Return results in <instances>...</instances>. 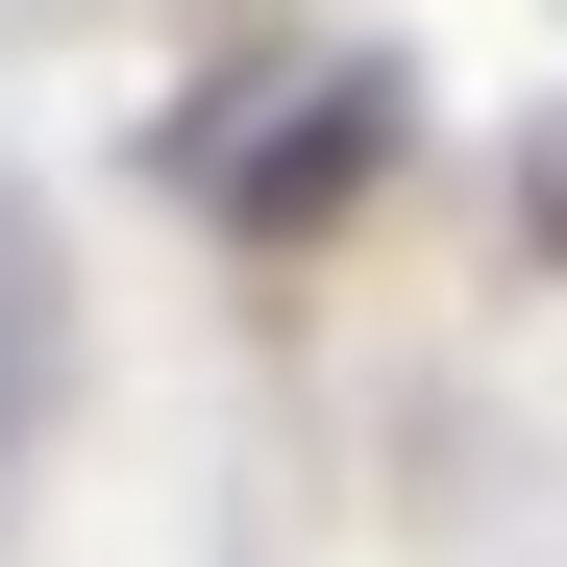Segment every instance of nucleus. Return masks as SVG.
I'll return each mask as SVG.
<instances>
[{
    "instance_id": "obj_1",
    "label": "nucleus",
    "mask_w": 567,
    "mask_h": 567,
    "mask_svg": "<svg viewBox=\"0 0 567 567\" xmlns=\"http://www.w3.org/2000/svg\"><path fill=\"white\" fill-rule=\"evenodd\" d=\"M370 148H395V100H370V74H321L271 148H223V223H247V247H297L321 198H370Z\"/></svg>"
},
{
    "instance_id": "obj_2",
    "label": "nucleus",
    "mask_w": 567,
    "mask_h": 567,
    "mask_svg": "<svg viewBox=\"0 0 567 567\" xmlns=\"http://www.w3.org/2000/svg\"><path fill=\"white\" fill-rule=\"evenodd\" d=\"M25 444H50V247L0 198V494H25Z\"/></svg>"
},
{
    "instance_id": "obj_3",
    "label": "nucleus",
    "mask_w": 567,
    "mask_h": 567,
    "mask_svg": "<svg viewBox=\"0 0 567 567\" xmlns=\"http://www.w3.org/2000/svg\"><path fill=\"white\" fill-rule=\"evenodd\" d=\"M518 223H543V247H567V124H543V173H518Z\"/></svg>"
}]
</instances>
